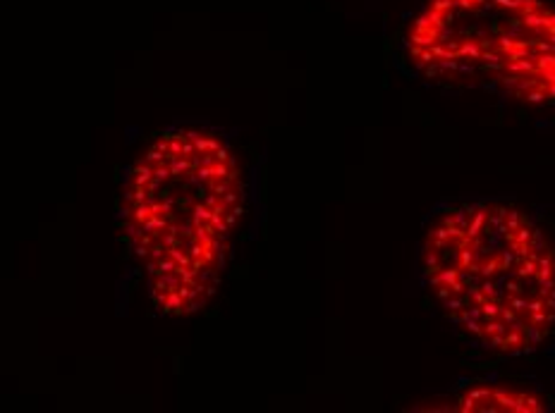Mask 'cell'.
Returning a JSON list of instances; mask_svg holds the SVG:
<instances>
[{"instance_id": "obj_1", "label": "cell", "mask_w": 555, "mask_h": 413, "mask_svg": "<svg viewBox=\"0 0 555 413\" xmlns=\"http://www.w3.org/2000/svg\"><path fill=\"white\" fill-rule=\"evenodd\" d=\"M122 201L125 232L146 268L156 308L170 315L204 308L244 215L232 148L206 129L167 132L130 167Z\"/></svg>"}, {"instance_id": "obj_2", "label": "cell", "mask_w": 555, "mask_h": 413, "mask_svg": "<svg viewBox=\"0 0 555 413\" xmlns=\"http://www.w3.org/2000/svg\"><path fill=\"white\" fill-rule=\"evenodd\" d=\"M421 273L443 315L481 349L522 356L555 330V246L512 203L443 210L426 232Z\"/></svg>"}, {"instance_id": "obj_3", "label": "cell", "mask_w": 555, "mask_h": 413, "mask_svg": "<svg viewBox=\"0 0 555 413\" xmlns=\"http://www.w3.org/2000/svg\"><path fill=\"white\" fill-rule=\"evenodd\" d=\"M405 46L431 82L555 103V5L548 0H428Z\"/></svg>"}, {"instance_id": "obj_4", "label": "cell", "mask_w": 555, "mask_h": 413, "mask_svg": "<svg viewBox=\"0 0 555 413\" xmlns=\"http://www.w3.org/2000/svg\"><path fill=\"white\" fill-rule=\"evenodd\" d=\"M457 411L479 413H536L546 411V399L531 389L502 382H474L457 399Z\"/></svg>"}]
</instances>
